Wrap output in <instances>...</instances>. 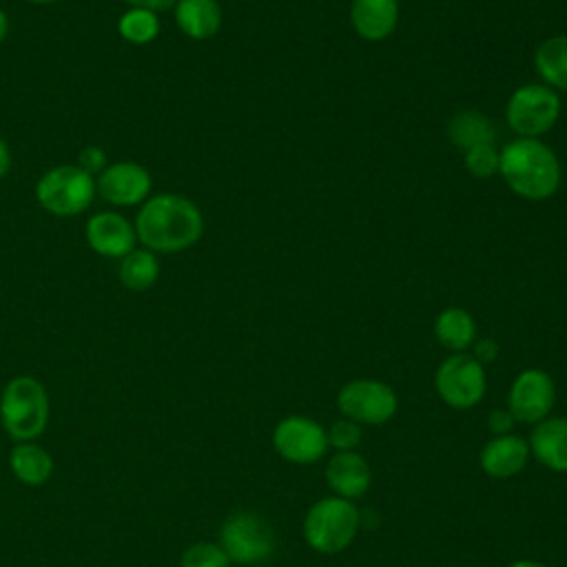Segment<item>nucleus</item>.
<instances>
[{
	"label": "nucleus",
	"instance_id": "1",
	"mask_svg": "<svg viewBox=\"0 0 567 567\" xmlns=\"http://www.w3.org/2000/svg\"><path fill=\"white\" fill-rule=\"evenodd\" d=\"M133 226L144 248L168 255L182 252L202 239L204 215L193 199L179 193H159L140 204Z\"/></svg>",
	"mask_w": 567,
	"mask_h": 567
},
{
	"label": "nucleus",
	"instance_id": "2",
	"mask_svg": "<svg viewBox=\"0 0 567 567\" xmlns=\"http://www.w3.org/2000/svg\"><path fill=\"white\" fill-rule=\"evenodd\" d=\"M498 175L512 193L529 202L549 199L563 179L556 153L538 137H516L501 148Z\"/></svg>",
	"mask_w": 567,
	"mask_h": 567
},
{
	"label": "nucleus",
	"instance_id": "3",
	"mask_svg": "<svg viewBox=\"0 0 567 567\" xmlns=\"http://www.w3.org/2000/svg\"><path fill=\"white\" fill-rule=\"evenodd\" d=\"M361 527V514L354 501L326 496L310 505L303 516V538L310 549L334 556L348 549Z\"/></svg>",
	"mask_w": 567,
	"mask_h": 567
},
{
	"label": "nucleus",
	"instance_id": "4",
	"mask_svg": "<svg viewBox=\"0 0 567 567\" xmlns=\"http://www.w3.org/2000/svg\"><path fill=\"white\" fill-rule=\"evenodd\" d=\"M0 421L16 441H31L49 421V394L35 377H13L0 396Z\"/></svg>",
	"mask_w": 567,
	"mask_h": 567
},
{
	"label": "nucleus",
	"instance_id": "5",
	"mask_svg": "<svg viewBox=\"0 0 567 567\" xmlns=\"http://www.w3.org/2000/svg\"><path fill=\"white\" fill-rule=\"evenodd\" d=\"M95 177L78 164H58L44 171L35 184L38 204L55 217L84 213L95 199Z\"/></svg>",
	"mask_w": 567,
	"mask_h": 567
},
{
	"label": "nucleus",
	"instance_id": "6",
	"mask_svg": "<svg viewBox=\"0 0 567 567\" xmlns=\"http://www.w3.org/2000/svg\"><path fill=\"white\" fill-rule=\"evenodd\" d=\"M560 97L558 91L543 82H532L518 86L505 104L507 126L516 133V137H538L545 135L560 115Z\"/></svg>",
	"mask_w": 567,
	"mask_h": 567
},
{
	"label": "nucleus",
	"instance_id": "7",
	"mask_svg": "<svg viewBox=\"0 0 567 567\" xmlns=\"http://www.w3.org/2000/svg\"><path fill=\"white\" fill-rule=\"evenodd\" d=\"M439 399L452 410H470L478 405L487 390L485 365L470 352H452L434 372Z\"/></svg>",
	"mask_w": 567,
	"mask_h": 567
},
{
	"label": "nucleus",
	"instance_id": "8",
	"mask_svg": "<svg viewBox=\"0 0 567 567\" xmlns=\"http://www.w3.org/2000/svg\"><path fill=\"white\" fill-rule=\"evenodd\" d=\"M219 545L230 563L259 565L272 556L275 534L255 512H235L219 529Z\"/></svg>",
	"mask_w": 567,
	"mask_h": 567
},
{
	"label": "nucleus",
	"instance_id": "9",
	"mask_svg": "<svg viewBox=\"0 0 567 567\" xmlns=\"http://www.w3.org/2000/svg\"><path fill=\"white\" fill-rule=\"evenodd\" d=\"M337 408L341 416L359 425H385L399 410V396L379 379H352L341 385Z\"/></svg>",
	"mask_w": 567,
	"mask_h": 567
},
{
	"label": "nucleus",
	"instance_id": "10",
	"mask_svg": "<svg viewBox=\"0 0 567 567\" xmlns=\"http://www.w3.org/2000/svg\"><path fill=\"white\" fill-rule=\"evenodd\" d=\"M275 452L295 465H310L326 456L328 432L310 416L292 414L281 419L272 432Z\"/></svg>",
	"mask_w": 567,
	"mask_h": 567
},
{
	"label": "nucleus",
	"instance_id": "11",
	"mask_svg": "<svg viewBox=\"0 0 567 567\" xmlns=\"http://www.w3.org/2000/svg\"><path fill=\"white\" fill-rule=\"evenodd\" d=\"M556 405V383L549 372L527 368L516 374L507 394V410L516 423L536 425L549 416Z\"/></svg>",
	"mask_w": 567,
	"mask_h": 567
},
{
	"label": "nucleus",
	"instance_id": "12",
	"mask_svg": "<svg viewBox=\"0 0 567 567\" xmlns=\"http://www.w3.org/2000/svg\"><path fill=\"white\" fill-rule=\"evenodd\" d=\"M153 177L146 166L124 159L109 162L95 177L97 195L113 206H137L151 197Z\"/></svg>",
	"mask_w": 567,
	"mask_h": 567
},
{
	"label": "nucleus",
	"instance_id": "13",
	"mask_svg": "<svg viewBox=\"0 0 567 567\" xmlns=\"http://www.w3.org/2000/svg\"><path fill=\"white\" fill-rule=\"evenodd\" d=\"M84 237L93 252L111 259H122L137 244L133 221L117 210H102L91 215L84 226Z\"/></svg>",
	"mask_w": 567,
	"mask_h": 567
},
{
	"label": "nucleus",
	"instance_id": "14",
	"mask_svg": "<svg viewBox=\"0 0 567 567\" xmlns=\"http://www.w3.org/2000/svg\"><path fill=\"white\" fill-rule=\"evenodd\" d=\"M529 456L532 454H529L527 439L509 432V434L494 436L483 445L478 454V465L489 478L505 481L520 474Z\"/></svg>",
	"mask_w": 567,
	"mask_h": 567
},
{
	"label": "nucleus",
	"instance_id": "15",
	"mask_svg": "<svg viewBox=\"0 0 567 567\" xmlns=\"http://www.w3.org/2000/svg\"><path fill=\"white\" fill-rule=\"evenodd\" d=\"M326 483L334 496L357 501L372 485V470L357 452H334L326 465Z\"/></svg>",
	"mask_w": 567,
	"mask_h": 567
},
{
	"label": "nucleus",
	"instance_id": "16",
	"mask_svg": "<svg viewBox=\"0 0 567 567\" xmlns=\"http://www.w3.org/2000/svg\"><path fill=\"white\" fill-rule=\"evenodd\" d=\"M350 22L359 38L381 42L399 24V0H350Z\"/></svg>",
	"mask_w": 567,
	"mask_h": 567
},
{
	"label": "nucleus",
	"instance_id": "17",
	"mask_svg": "<svg viewBox=\"0 0 567 567\" xmlns=\"http://www.w3.org/2000/svg\"><path fill=\"white\" fill-rule=\"evenodd\" d=\"M529 454L551 472H567V416H547L532 427Z\"/></svg>",
	"mask_w": 567,
	"mask_h": 567
},
{
	"label": "nucleus",
	"instance_id": "18",
	"mask_svg": "<svg viewBox=\"0 0 567 567\" xmlns=\"http://www.w3.org/2000/svg\"><path fill=\"white\" fill-rule=\"evenodd\" d=\"M173 16L179 31L190 40L213 38L224 20L217 0H177L173 4Z\"/></svg>",
	"mask_w": 567,
	"mask_h": 567
},
{
	"label": "nucleus",
	"instance_id": "19",
	"mask_svg": "<svg viewBox=\"0 0 567 567\" xmlns=\"http://www.w3.org/2000/svg\"><path fill=\"white\" fill-rule=\"evenodd\" d=\"M434 337L450 352H467L476 341V321L465 308H443L434 319Z\"/></svg>",
	"mask_w": 567,
	"mask_h": 567
},
{
	"label": "nucleus",
	"instance_id": "20",
	"mask_svg": "<svg viewBox=\"0 0 567 567\" xmlns=\"http://www.w3.org/2000/svg\"><path fill=\"white\" fill-rule=\"evenodd\" d=\"M447 137L456 148H461L465 153L474 146L492 144L496 140V126L485 113H481L476 109H465V111H458L450 120Z\"/></svg>",
	"mask_w": 567,
	"mask_h": 567
},
{
	"label": "nucleus",
	"instance_id": "21",
	"mask_svg": "<svg viewBox=\"0 0 567 567\" xmlns=\"http://www.w3.org/2000/svg\"><path fill=\"white\" fill-rule=\"evenodd\" d=\"M534 69L543 84L567 91V35H551L534 51Z\"/></svg>",
	"mask_w": 567,
	"mask_h": 567
},
{
	"label": "nucleus",
	"instance_id": "22",
	"mask_svg": "<svg viewBox=\"0 0 567 567\" xmlns=\"http://www.w3.org/2000/svg\"><path fill=\"white\" fill-rule=\"evenodd\" d=\"M9 465L11 472L16 474V478L24 485H42L49 481L51 472H53V458L51 454L29 441H20L9 456Z\"/></svg>",
	"mask_w": 567,
	"mask_h": 567
},
{
	"label": "nucleus",
	"instance_id": "23",
	"mask_svg": "<svg viewBox=\"0 0 567 567\" xmlns=\"http://www.w3.org/2000/svg\"><path fill=\"white\" fill-rule=\"evenodd\" d=\"M120 284L133 292H144L159 279V259L148 248H133L120 259L117 266Z\"/></svg>",
	"mask_w": 567,
	"mask_h": 567
},
{
	"label": "nucleus",
	"instance_id": "24",
	"mask_svg": "<svg viewBox=\"0 0 567 567\" xmlns=\"http://www.w3.org/2000/svg\"><path fill=\"white\" fill-rule=\"evenodd\" d=\"M117 33L131 44H148L159 35V18L148 9H126L117 18Z\"/></svg>",
	"mask_w": 567,
	"mask_h": 567
},
{
	"label": "nucleus",
	"instance_id": "25",
	"mask_svg": "<svg viewBox=\"0 0 567 567\" xmlns=\"http://www.w3.org/2000/svg\"><path fill=\"white\" fill-rule=\"evenodd\" d=\"M463 162L465 168L474 175V177H492L498 173V164H501V148H496V144H481L474 146L470 151L463 153Z\"/></svg>",
	"mask_w": 567,
	"mask_h": 567
},
{
	"label": "nucleus",
	"instance_id": "26",
	"mask_svg": "<svg viewBox=\"0 0 567 567\" xmlns=\"http://www.w3.org/2000/svg\"><path fill=\"white\" fill-rule=\"evenodd\" d=\"M230 560L221 545L195 543L182 554V567H228Z\"/></svg>",
	"mask_w": 567,
	"mask_h": 567
},
{
	"label": "nucleus",
	"instance_id": "27",
	"mask_svg": "<svg viewBox=\"0 0 567 567\" xmlns=\"http://www.w3.org/2000/svg\"><path fill=\"white\" fill-rule=\"evenodd\" d=\"M328 445L337 452H354L363 439V430L359 423L341 416L328 430Z\"/></svg>",
	"mask_w": 567,
	"mask_h": 567
},
{
	"label": "nucleus",
	"instance_id": "28",
	"mask_svg": "<svg viewBox=\"0 0 567 567\" xmlns=\"http://www.w3.org/2000/svg\"><path fill=\"white\" fill-rule=\"evenodd\" d=\"M75 164H78L82 171H86L89 175L97 177V175L106 168L109 162H106L104 148H100V146H84V148L80 151Z\"/></svg>",
	"mask_w": 567,
	"mask_h": 567
},
{
	"label": "nucleus",
	"instance_id": "29",
	"mask_svg": "<svg viewBox=\"0 0 567 567\" xmlns=\"http://www.w3.org/2000/svg\"><path fill=\"white\" fill-rule=\"evenodd\" d=\"M487 425L494 432V436H501V434L512 432V427L516 425V419L512 416V412L507 408H496L487 414Z\"/></svg>",
	"mask_w": 567,
	"mask_h": 567
},
{
	"label": "nucleus",
	"instance_id": "30",
	"mask_svg": "<svg viewBox=\"0 0 567 567\" xmlns=\"http://www.w3.org/2000/svg\"><path fill=\"white\" fill-rule=\"evenodd\" d=\"M472 357L478 361V363H492L496 361L498 357V343L492 339V337H483V339H476L472 343Z\"/></svg>",
	"mask_w": 567,
	"mask_h": 567
},
{
	"label": "nucleus",
	"instance_id": "31",
	"mask_svg": "<svg viewBox=\"0 0 567 567\" xmlns=\"http://www.w3.org/2000/svg\"><path fill=\"white\" fill-rule=\"evenodd\" d=\"M128 7H135V9H148V11H166V9H173V4L177 0H124Z\"/></svg>",
	"mask_w": 567,
	"mask_h": 567
},
{
	"label": "nucleus",
	"instance_id": "32",
	"mask_svg": "<svg viewBox=\"0 0 567 567\" xmlns=\"http://www.w3.org/2000/svg\"><path fill=\"white\" fill-rule=\"evenodd\" d=\"M11 151H9V144L0 137V179L11 171Z\"/></svg>",
	"mask_w": 567,
	"mask_h": 567
},
{
	"label": "nucleus",
	"instance_id": "33",
	"mask_svg": "<svg viewBox=\"0 0 567 567\" xmlns=\"http://www.w3.org/2000/svg\"><path fill=\"white\" fill-rule=\"evenodd\" d=\"M7 33H9V16H7V11L0 7V44L4 42Z\"/></svg>",
	"mask_w": 567,
	"mask_h": 567
},
{
	"label": "nucleus",
	"instance_id": "34",
	"mask_svg": "<svg viewBox=\"0 0 567 567\" xmlns=\"http://www.w3.org/2000/svg\"><path fill=\"white\" fill-rule=\"evenodd\" d=\"M507 567H547V565H543L540 560H532V558H520V560H514V563H509Z\"/></svg>",
	"mask_w": 567,
	"mask_h": 567
},
{
	"label": "nucleus",
	"instance_id": "35",
	"mask_svg": "<svg viewBox=\"0 0 567 567\" xmlns=\"http://www.w3.org/2000/svg\"><path fill=\"white\" fill-rule=\"evenodd\" d=\"M27 2H33V4H51V2H58V0H27Z\"/></svg>",
	"mask_w": 567,
	"mask_h": 567
}]
</instances>
